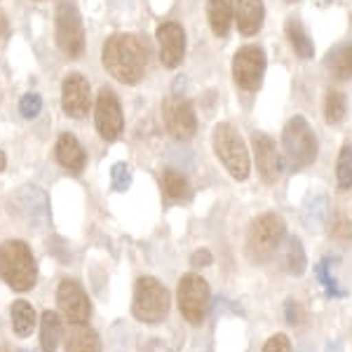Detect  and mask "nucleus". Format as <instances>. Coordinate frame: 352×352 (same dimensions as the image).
<instances>
[{
	"label": "nucleus",
	"mask_w": 352,
	"mask_h": 352,
	"mask_svg": "<svg viewBox=\"0 0 352 352\" xmlns=\"http://www.w3.org/2000/svg\"><path fill=\"white\" fill-rule=\"evenodd\" d=\"M10 315H12V329L19 338H26L28 333L36 327V310L31 308L28 300H14L12 308H10Z\"/></svg>",
	"instance_id": "5701e85b"
},
{
	"label": "nucleus",
	"mask_w": 352,
	"mask_h": 352,
	"mask_svg": "<svg viewBox=\"0 0 352 352\" xmlns=\"http://www.w3.org/2000/svg\"><path fill=\"white\" fill-rule=\"evenodd\" d=\"M16 202L21 204L24 217L33 226H47L50 223V209H47V195L36 188V186H26L24 190L16 195Z\"/></svg>",
	"instance_id": "dca6fc26"
},
{
	"label": "nucleus",
	"mask_w": 352,
	"mask_h": 352,
	"mask_svg": "<svg viewBox=\"0 0 352 352\" xmlns=\"http://www.w3.org/2000/svg\"><path fill=\"white\" fill-rule=\"evenodd\" d=\"M162 186H164V192H167L169 197H174V200H181V197L188 195V179L176 172V169H164Z\"/></svg>",
	"instance_id": "cd10ccee"
},
{
	"label": "nucleus",
	"mask_w": 352,
	"mask_h": 352,
	"mask_svg": "<svg viewBox=\"0 0 352 352\" xmlns=\"http://www.w3.org/2000/svg\"><path fill=\"white\" fill-rule=\"evenodd\" d=\"M303 221L308 230H320L327 221V195L317 192L312 195L303 207Z\"/></svg>",
	"instance_id": "a878e982"
},
{
	"label": "nucleus",
	"mask_w": 352,
	"mask_h": 352,
	"mask_svg": "<svg viewBox=\"0 0 352 352\" xmlns=\"http://www.w3.org/2000/svg\"><path fill=\"white\" fill-rule=\"evenodd\" d=\"M61 338V322L59 315L52 310L43 312V327H41V345L43 352H56V345H59Z\"/></svg>",
	"instance_id": "393cba45"
},
{
	"label": "nucleus",
	"mask_w": 352,
	"mask_h": 352,
	"mask_svg": "<svg viewBox=\"0 0 352 352\" xmlns=\"http://www.w3.org/2000/svg\"><path fill=\"white\" fill-rule=\"evenodd\" d=\"M315 275H317V280L322 282V287H324V294L329 298H343L345 296V289H340L338 287V282H336V277H331L329 275V261H320V263L315 265Z\"/></svg>",
	"instance_id": "c85d7f7f"
},
{
	"label": "nucleus",
	"mask_w": 352,
	"mask_h": 352,
	"mask_svg": "<svg viewBox=\"0 0 352 352\" xmlns=\"http://www.w3.org/2000/svg\"><path fill=\"white\" fill-rule=\"evenodd\" d=\"M0 277L14 292H28L36 287L38 265L26 242L8 240L0 244Z\"/></svg>",
	"instance_id": "f03ea898"
},
{
	"label": "nucleus",
	"mask_w": 352,
	"mask_h": 352,
	"mask_svg": "<svg viewBox=\"0 0 352 352\" xmlns=\"http://www.w3.org/2000/svg\"><path fill=\"white\" fill-rule=\"evenodd\" d=\"M3 169H5V153L0 151V172H3Z\"/></svg>",
	"instance_id": "4c0bfd02"
},
{
	"label": "nucleus",
	"mask_w": 352,
	"mask_h": 352,
	"mask_svg": "<svg viewBox=\"0 0 352 352\" xmlns=\"http://www.w3.org/2000/svg\"><path fill=\"white\" fill-rule=\"evenodd\" d=\"M287 38H289V43H292L294 52H296L300 59H312L315 45H312V41L308 38V33H305V28L298 19L287 21Z\"/></svg>",
	"instance_id": "b1692460"
},
{
	"label": "nucleus",
	"mask_w": 352,
	"mask_h": 352,
	"mask_svg": "<svg viewBox=\"0 0 352 352\" xmlns=\"http://www.w3.org/2000/svg\"><path fill=\"white\" fill-rule=\"evenodd\" d=\"M287 322L289 324H296L298 322V310L294 305V300H287Z\"/></svg>",
	"instance_id": "c9c22d12"
},
{
	"label": "nucleus",
	"mask_w": 352,
	"mask_h": 352,
	"mask_svg": "<svg viewBox=\"0 0 352 352\" xmlns=\"http://www.w3.org/2000/svg\"><path fill=\"white\" fill-rule=\"evenodd\" d=\"M56 45L66 56L71 59H80V54L85 52V28L80 12L73 3H64L56 8Z\"/></svg>",
	"instance_id": "6e6552de"
},
{
	"label": "nucleus",
	"mask_w": 352,
	"mask_h": 352,
	"mask_svg": "<svg viewBox=\"0 0 352 352\" xmlns=\"http://www.w3.org/2000/svg\"><path fill=\"white\" fill-rule=\"evenodd\" d=\"M56 160L64 169H68L71 174H80L85 169V162H87V155H85L82 146L78 144V139L73 134H61L59 141H56Z\"/></svg>",
	"instance_id": "f3484780"
},
{
	"label": "nucleus",
	"mask_w": 352,
	"mask_h": 352,
	"mask_svg": "<svg viewBox=\"0 0 352 352\" xmlns=\"http://www.w3.org/2000/svg\"><path fill=\"white\" fill-rule=\"evenodd\" d=\"M157 43H160V61L164 68H176L184 61L186 33L176 21L160 24V28H157Z\"/></svg>",
	"instance_id": "2eb2a0df"
},
{
	"label": "nucleus",
	"mask_w": 352,
	"mask_h": 352,
	"mask_svg": "<svg viewBox=\"0 0 352 352\" xmlns=\"http://www.w3.org/2000/svg\"><path fill=\"white\" fill-rule=\"evenodd\" d=\"M56 303H59V310L68 320V324H87L92 305H89L85 289L76 280L61 282L56 289Z\"/></svg>",
	"instance_id": "9b49d317"
},
{
	"label": "nucleus",
	"mask_w": 352,
	"mask_h": 352,
	"mask_svg": "<svg viewBox=\"0 0 352 352\" xmlns=\"http://www.w3.org/2000/svg\"><path fill=\"white\" fill-rule=\"evenodd\" d=\"M285 219L277 214H263L252 223L247 235V254L252 261L263 263L280 249L285 237Z\"/></svg>",
	"instance_id": "39448f33"
},
{
	"label": "nucleus",
	"mask_w": 352,
	"mask_h": 352,
	"mask_svg": "<svg viewBox=\"0 0 352 352\" xmlns=\"http://www.w3.org/2000/svg\"><path fill=\"white\" fill-rule=\"evenodd\" d=\"M94 120H96V129H99L101 139L104 141H116L120 136L122 127H124V118H122V109H120V101L113 89L104 87L96 96V113H94Z\"/></svg>",
	"instance_id": "9d476101"
},
{
	"label": "nucleus",
	"mask_w": 352,
	"mask_h": 352,
	"mask_svg": "<svg viewBox=\"0 0 352 352\" xmlns=\"http://www.w3.org/2000/svg\"><path fill=\"white\" fill-rule=\"evenodd\" d=\"M324 118L329 124H338L345 118V96L340 92H329L324 101Z\"/></svg>",
	"instance_id": "c756f323"
},
{
	"label": "nucleus",
	"mask_w": 352,
	"mask_h": 352,
	"mask_svg": "<svg viewBox=\"0 0 352 352\" xmlns=\"http://www.w3.org/2000/svg\"><path fill=\"white\" fill-rule=\"evenodd\" d=\"M263 16H265V8L261 0H237L235 21L242 36H254V33H258L261 26H263Z\"/></svg>",
	"instance_id": "a211bd4d"
},
{
	"label": "nucleus",
	"mask_w": 352,
	"mask_h": 352,
	"mask_svg": "<svg viewBox=\"0 0 352 352\" xmlns=\"http://www.w3.org/2000/svg\"><path fill=\"white\" fill-rule=\"evenodd\" d=\"M176 298H179V310L184 320H188L190 324H202L209 312V303H212V292H209L207 280L195 272L184 275L179 280Z\"/></svg>",
	"instance_id": "423d86ee"
},
{
	"label": "nucleus",
	"mask_w": 352,
	"mask_h": 352,
	"mask_svg": "<svg viewBox=\"0 0 352 352\" xmlns=\"http://www.w3.org/2000/svg\"><path fill=\"white\" fill-rule=\"evenodd\" d=\"M265 73V52L258 45H247V47L237 50L235 59H232V76L235 82L247 92H256L263 82Z\"/></svg>",
	"instance_id": "1a4fd4ad"
},
{
	"label": "nucleus",
	"mask_w": 352,
	"mask_h": 352,
	"mask_svg": "<svg viewBox=\"0 0 352 352\" xmlns=\"http://www.w3.org/2000/svg\"><path fill=\"white\" fill-rule=\"evenodd\" d=\"M162 118L167 132L176 136V139H190L197 132V118L195 109H192L190 101L172 96V99L164 101L162 106Z\"/></svg>",
	"instance_id": "f8f14e48"
},
{
	"label": "nucleus",
	"mask_w": 352,
	"mask_h": 352,
	"mask_svg": "<svg viewBox=\"0 0 352 352\" xmlns=\"http://www.w3.org/2000/svg\"><path fill=\"white\" fill-rule=\"evenodd\" d=\"M19 111H21V116H24L26 120H33V118H36L38 113L43 111L41 94H36V92L24 94V99H21V104H19Z\"/></svg>",
	"instance_id": "2f4dec72"
},
{
	"label": "nucleus",
	"mask_w": 352,
	"mask_h": 352,
	"mask_svg": "<svg viewBox=\"0 0 352 352\" xmlns=\"http://www.w3.org/2000/svg\"><path fill=\"white\" fill-rule=\"evenodd\" d=\"M336 181H338V190H350L352 188V146L350 144H345L338 153Z\"/></svg>",
	"instance_id": "bb28decb"
},
{
	"label": "nucleus",
	"mask_w": 352,
	"mask_h": 352,
	"mask_svg": "<svg viewBox=\"0 0 352 352\" xmlns=\"http://www.w3.org/2000/svg\"><path fill=\"white\" fill-rule=\"evenodd\" d=\"M214 151H217L219 160L223 162V167L228 169L232 179L244 181L249 176V153L244 148L242 136L235 132V127L228 122H221L214 129Z\"/></svg>",
	"instance_id": "20e7f679"
},
{
	"label": "nucleus",
	"mask_w": 352,
	"mask_h": 352,
	"mask_svg": "<svg viewBox=\"0 0 352 352\" xmlns=\"http://www.w3.org/2000/svg\"><path fill=\"white\" fill-rule=\"evenodd\" d=\"M66 352H101L99 333L85 324H68Z\"/></svg>",
	"instance_id": "6ab92c4d"
},
{
	"label": "nucleus",
	"mask_w": 352,
	"mask_h": 352,
	"mask_svg": "<svg viewBox=\"0 0 352 352\" xmlns=\"http://www.w3.org/2000/svg\"><path fill=\"white\" fill-rule=\"evenodd\" d=\"M190 263L192 265H209V263H212V254H209L207 249H200V252L192 254Z\"/></svg>",
	"instance_id": "f704fd0d"
},
{
	"label": "nucleus",
	"mask_w": 352,
	"mask_h": 352,
	"mask_svg": "<svg viewBox=\"0 0 352 352\" xmlns=\"http://www.w3.org/2000/svg\"><path fill=\"white\" fill-rule=\"evenodd\" d=\"M252 144H254L256 164H258V172L263 176V181L265 184H275V181L282 176V172H285V160H282L275 141L263 132H254Z\"/></svg>",
	"instance_id": "ddd939ff"
},
{
	"label": "nucleus",
	"mask_w": 352,
	"mask_h": 352,
	"mask_svg": "<svg viewBox=\"0 0 352 352\" xmlns=\"http://www.w3.org/2000/svg\"><path fill=\"white\" fill-rule=\"evenodd\" d=\"M89 101H92L89 82L85 80L80 73L66 76L64 85H61V106H64L66 116L85 118L89 113Z\"/></svg>",
	"instance_id": "4468645a"
},
{
	"label": "nucleus",
	"mask_w": 352,
	"mask_h": 352,
	"mask_svg": "<svg viewBox=\"0 0 352 352\" xmlns=\"http://www.w3.org/2000/svg\"><path fill=\"white\" fill-rule=\"evenodd\" d=\"M263 352H294L292 350V340L285 333H275L268 338V343L263 345Z\"/></svg>",
	"instance_id": "473e14b6"
},
{
	"label": "nucleus",
	"mask_w": 352,
	"mask_h": 352,
	"mask_svg": "<svg viewBox=\"0 0 352 352\" xmlns=\"http://www.w3.org/2000/svg\"><path fill=\"white\" fill-rule=\"evenodd\" d=\"M280 265L289 275H303L308 258H305V249L298 237H289L285 244H280Z\"/></svg>",
	"instance_id": "412c9836"
},
{
	"label": "nucleus",
	"mask_w": 352,
	"mask_h": 352,
	"mask_svg": "<svg viewBox=\"0 0 352 352\" xmlns=\"http://www.w3.org/2000/svg\"><path fill=\"white\" fill-rule=\"evenodd\" d=\"M282 146L294 167H308L317 157V139L305 118H292L282 132Z\"/></svg>",
	"instance_id": "0eeeda50"
},
{
	"label": "nucleus",
	"mask_w": 352,
	"mask_h": 352,
	"mask_svg": "<svg viewBox=\"0 0 352 352\" xmlns=\"http://www.w3.org/2000/svg\"><path fill=\"white\" fill-rule=\"evenodd\" d=\"M331 237H336V240H352V223L350 221L338 217L336 223H333V228H331Z\"/></svg>",
	"instance_id": "72a5a7b5"
},
{
	"label": "nucleus",
	"mask_w": 352,
	"mask_h": 352,
	"mask_svg": "<svg viewBox=\"0 0 352 352\" xmlns=\"http://www.w3.org/2000/svg\"><path fill=\"white\" fill-rule=\"evenodd\" d=\"M8 36H10V24L5 19V14L0 12V38H8Z\"/></svg>",
	"instance_id": "e433bc0d"
},
{
	"label": "nucleus",
	"mask_w": 352,
	"mask_h": 352,
	"mask_svg": "<svg viewBox=\"0 0 352 352\" xmlns=\"http://www.w3.org/2000/svg\"><path fill=\"white\" fill-rule=\"evenodd\" d=\"M207 12H209V24H212V31L217 33L219 38L228 36L232 14H235V0H209Z\"/></svg>",
	"instance_id": "aec40b11"
},
{
	"label": "nucleus",
	"mask_w": 352,
	"mask_h": 352,
	"mask_svg": "<svg viewBox=\"0 0 352 352\" xmlns=\"http://www.w3.org/2000/svg\"><path fill=\"white\" fill-rule=\"evenodd\" d=\"M169 312V294L155 277H139L134 285L132 315L144 324H160Z\"/></svg>",
	"instance_id": "7ed1b4c3"
},
{
	"label": "nucleus",
	"mask_w": 352,
	"mask_h": 352,
	"mask_svg": "<svg viewBox=\"0 0 352 352\" xmlns=\"http://www.w3.org/2000/svg\"><path fill=\"white\" fill-rule=\"evenodd\" d=\"M111 181H113V188L118 192H124L132 186V169H129V164L124 162H116L111 169Z\"/></svg>",
	"instance_id": "7c9ffc66"
},
{
	"label": "nucleus",
	"mask_w": 352,
	"mask_h": 352,
	"mask_svg": "<svg viewBox=\"0 0 352 352\" xmlns=\"http://www.w3.org/2000/svg\"><path fill=\"white\" fill-rule=\"evenodd\" d=\"M104 66L116 80L136 85L148 66V45L132 33H116L104 43Z\"/></svg>",
	"instance_id": "f257e3e1"
},
{
	"label": "nucleus",
	"mask_w": 352,
	"mask_h": 352,
	"mask_svg": "<svg viewBox=\"0 0 352 352\" xmlns=\"http://www.w3.org/2000/svg\"><path fill=\"white\" fill-rule=\"evenodd\" d=\"M327 68L336 80H350L352 78V45H338V47H333L327 59Z\"/></svg>",
	"instance_id": "4be33fe9"
}]
</instances>
